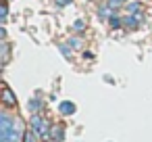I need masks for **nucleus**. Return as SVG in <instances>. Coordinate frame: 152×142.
<instances>
[{"instance_id":"obj_1","label":"nucleus","mask_w":152,"mask_h":142,"mask_svg":"<svg viewBox=\"0 0 152 142\" xmlns=\"http://www.w3.org/2000/svg\"><path fill=\"white\" fill-rule=\"evenodd\" d=\"M140 25V17H133V15H127L125 19H123V27H127V29H135Z\"/></svg>"},{"instance_id":"obj_2","label":"nucleus","mask_w":152,"mask_h":142,"mask_svg":"<svg viewBox=\"0 0 152 142\" xmlns=\"http://www.w3.org/2000/svg\"><path fill=\"white\" fill-rule=\"evenodd\" d=\"M61 111L65 115H71V113H75V104L73 102H61Z\"/></svg>"},{"instance_id":"obj_3","label":"nucleus","mask_w":152,"mask_h":142,"mask_svg":"<svg viewBox=\"0 0 152 142\" xmlns=\"http://www.w3.org/2000/svg\"><path fill=\"white\" fill-rule=\"evenodd\" d=\"M127 11H129V15H133V13L142 11V4H140V2H129V4H127Z\"/></svg>"},{"instance_id":"obj_4","label":"nucleus","mask_w":152,"mask_h":142,"mask_svg":"<svg viewBox=\"0 0 152 142\" xmlns=\"http://www.w3.org/2000/svg\"><path fill=\"white\" fill-rule=\"evenodd\" d=\"M4 102L7 104H15V98H13V92L9 88H4Z\"/></svg>"},{"instance_id":"obj_5","label":"nucleus","mask_w":152,"mask_h":142,"mask_svg":"<svg viewBox=\"0 0 152 142\" xmlns=\"http://www.w3.org/2000/svg\"><path fill=\"white\" fill-rule=\"evenodd\" d=\"M108 19H110V25H113V27H115V29H117V27H121V25H123V21H121V19H119V17H117V15H110V17H108Z\"/></svg>"},{"instance_id":"obj_6","label":"nucleus","mask_w":152,"mask_h":142,"mask_svg":"<svg viewBox=\"0 0 152 142\" xmlns=\"http://www.w3.org/2000/svg\"><path fill=\"white\" fill-rule=\"evenodd\" d=\"M110 9H113V7H108V9H106V7H104V9H100V11H98V17H100V19L110 17Z\"/></svg>"},{"instance_id":"obj_7","label":"nucleus","mask_w":152,"mask_h":142,"mask_svg":"<svg viewBox=\"0 0 152 142\" xmlns=\"http://www.w3.org/2000/svg\"><path fill=\"white\" fill-rule=\"evenodd\" d=\"M127 2V0H108V7H113V9H119V7H123Z\"/></svg>"},{"instance_id":"obj_8","label":"nucleus","mask_w":152,"mask_h":142,"mask_svg":"<svg viewBox=\"0 0 152 142\" xmlns=\"http://www.w3.org/2000/svg\"><path fill=\"white\" fill-rule=\"evenodd\" d=\"M83 27H86V23H83L81 19H77V21L73 23V29H75V32H83Z\"/></svg>"},{"instance_id":"obj_9","label":"nucleus","mask_w":152,"mask_h":142,"mask_svg":"<svg viewBox=\"0 0 152 142\" xmlns=\"http://www.w3.org/2000/svg\"><path fill=\"white\" fill-rule=\"evenodd\" d=\"M71 46H73V48H79V46H81V40H79V38H73V40H71Z\"/></svg>"},{"instance_id":"obj_10","label":"nucleus","mask_w":152,"mask_h":142,"mask_svg":"<svg viewBox=\"0 0 152 142\" xmlns=\"http://www.w3.org/2000/svg\"><path fill=\"white\" fill-rule=\"evenodd\" d=\"M61 52H63V54H65V57H67V59H69V57H71V50H69V48H65V46H61Z\"/></svg>"},{"instance_id":"obj_11","label":"nucleus","mask_w":152,"mask_h":142,"mask_svg":"<svg viewBox=\"0 0 152 142\" xmlns=\"http://www.w3.org/2000/svg\"><path fill=\"white\" fill-rule=\"evenodd\" d=\"M7 13H9V9H7V4H4L2 9H0V15H2V17H7Z\"/></svg>"},{"instance_id":"obj_12","label":"nucleus","mask_w":152,"mask_h":142,"mask_svg":"<svg viewBox=\"0 0 152 142\" xmlns=\"http://www.w3.org/2000/svg\"><path fill=\"white\" fill-rule=\"evenodd\" d=\"M25 142H34V138H31V134H27V138H25Z\"/></svg>"}]
</instances>
